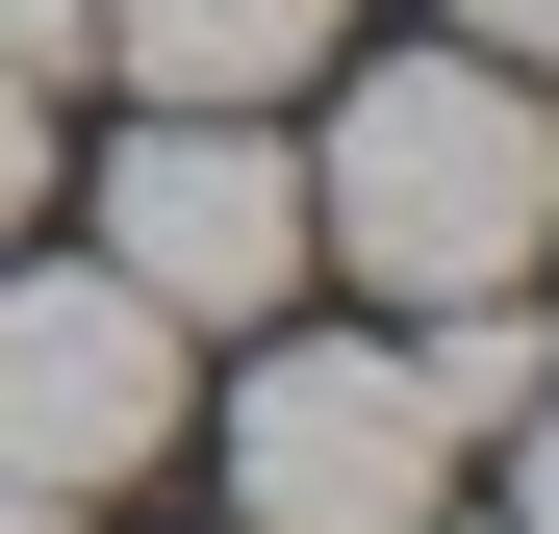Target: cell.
<instances>
[{
  "instance_id": "obj_7",
  "label": "cell",
  "mask_w": 559,
  "mask_h": 534,
  "mask_svg": "<svg viewBox=\"0 0 559 534\" xmlns=\"http://www.w3.org/2000/svg\"><path fill=\"white\" fill-rule=\"evenodd\" d=\"M0 76H26V103H51V76H103V0H0Z\"/></svg>"
},
{
  "instance_id": "obj_3",
  "label": "cell",
  "mask_w": 559,
  "mask_h": 534,
  "mask_svg": "<svg viewBox=\"0 0 559 534\" xmlns=\"http://www.w3.org/2000/svg\"><path fill=\"white\" fill-rule=\"evenodd\" d=\"M103 281H153L178 331L280 306V281H306V153H280L254 103H153V128L103 153Z\"/></svg>"
},
{
  "instance_id": "obj_10",
  "label": "cell",
  "mask_w": 559,
  "mask_h": 534,
  "mask_svg": "<svg viewBox=\"0 0 559 534\" xmlns=\"http://www.w3.org/2000/svg\"><path fill=\"white\" fill-rule=\"evenodd\" d=\"M457 51H509V76H534V51H559V0H457Z\"/></svg>"
},
{
  "instance_id": "obj_9",
  "label": "cell",
  "mask_w": 559,
  "mask_h": 534,
  "mask_svg": "<svg viewBox=\"0 0 559 534\" xmlns=\"http://www.w3.org/2000/svg\"><path fill=\"white\" fill-rule=\"evenodd\" d=\"M509 534H559V382H534V432H509Z\"/></svg>"
},
{
  "instance_id": "obj_8",
  "label": "cell",
  "mask_w": 559,
  "mask_h": 534,
  "mask_svg": "<svg viewBox=\"0 0 559 534\" xmlns=\"http://www.w3.org/2000/svg\"><path fill=\"white\" fill-rule=\"evenodd\" d=\"M26 204H51V103L0 76V229H26Z\"/></svg>"
},
{
  "instance_id": "obj_4",
  "label": "cell",
  "mask_w": 559,
  "mask_h": 534,
  "mask_svg": "<svg viewBox=\"0 0 559 534\" xmlns=\"http://www.w3.org/2000/svg\"><path fill=\"white\" fill-rule=\"evenodd\" d=\"M432 484H457V432L407 407V356H306L280 331L229 382V509L254 534H432Z\"/></svg>"
},
{
  "instance_id": "obj_1",
  "label": "cell",
  "mask_w": 559,
  "mask_h": 534,
  "mask_svg": "<svg viewBox=\"0 0 559 534\" xmlns=\"http://www.w3.org/2000/svg\"><path fill=\"white\" fill-rule=\"evenodd\" d=\"M306 254H356V281H407V306L534 281V254H559V128H534V76H509V51H382V76L331 103Z\"/></svg>"
},
{
  "instance_id": "obj_5",
  "label": "cell",
  "mask_w": 559,
  "mask_h": 534,
  "mask_svg": "<svg viewBox=\"0 0 559 534\" xmlns=\"http://www.w3.org/2000/svg\"><path fill=\"white\" fill-rule=\"evenodd\" d=\"M103 51L153 103H280V76L331 51V0H103Z\"/></svg>"
},
{
  "instance_id": "obj_11",
  "label": "cell",
  "mask_w": 559,
  "mask_h": 534,
  "mask_svg": "<svg viewBox=\"0 0 559 534\" xmlns=\"http://www.w3.org/2000/svg\"><path fill=\"white\" fill-rule=\"evenodd\" d=\"M0 534H76V509H51V484H0Z\"/></svg>"
},
{
  "instance_id": "obj_2",
  "label": "cell",
  "mask_w": 559,
  "mask_h": 534,
  "mask_svg": "<svg viewBox=\"0 0 559 534\" xmlns=\"http://www.w3.org/2000/svg\"><path fill=\"white\" fill-rule=\"evenodd\" d=\"M128 459H178V306H153V281H103V254L0 281V484L103 509Z\"/></svg>"
},
{
  "instance_id": "obj_6",
  "label": "cell",
  "mask_w": 559,
  "mask_h": 534,
  "mask_svg": "<svg viewBox=\"0 0 559 534\" xmlns=\"http://www.w3.org/2000/svg\"><path fill=\"white\" fill-rule=\"evenodd\" d=\"M534 382H559L534 281H457V306H432V356H407V407H432V432H534Z\"/></svg>"
}]
</instances>
